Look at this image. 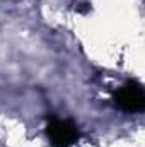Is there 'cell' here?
<instances>
[{
  "label": "cell",
  "instance_id": "1",
  "mask_svg": "<svg viewBox=\"0 0 145 147\" xmlns=\"http://www.w3.org/2000/svg\"><path fill=\"white\" fill-rule=\"evenodd\" d=\"M114 103L118 108L126 113H140L145 108V92L142 84L137 80L125 82L116 92H114Z\"/></svg>",
  "mask_w": 145,
  "mask_h": 147
},
{
  "label": "cell",
  "instance_id": "2",
  "mask_svg": "<svg viewBox=\"0 0 145 147\" xmlns=\"http://www.w3.org/2000/svg\"><path fill=\"white\" fill-rule=\"evenodd\" d=\"M46 137L53 147H70L79 140V128L70 120L51 118L46 125Z\"/></svg>",
  "mask_w": 145,
  "mask_h": 147
}]
</instances>
